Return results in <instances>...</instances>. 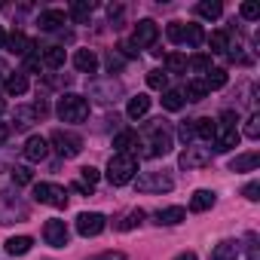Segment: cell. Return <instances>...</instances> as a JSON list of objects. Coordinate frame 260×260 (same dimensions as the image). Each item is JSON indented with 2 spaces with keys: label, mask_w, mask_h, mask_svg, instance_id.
Masks as SVG:
<instances>
[{
  "label": "cell",
  "mask_w": 260,
  "mask_h": 260,
  "mask_svg": "<svg viewBox=\"0 0 260 260\" xmlns=\"http://www.w3.org/2000/svg\"><path fill=\"white\" fill-rule=\"evenodd\" d=\"M104 226H107V220H104V214H98V211H83V214L77 217V233H80L83 239L101 236Z\"/></svg>",
  "instance_id": "11"
},
{
  "label": "cell",
  "mask_w": 260,
  "mask_h": 260,
  "mask_svg": "<svg viewBox=\"0 0 260 260\" xmlns=\"http://www.w3.org/2000/svg\"><path fill=\"white\" fill-rule=\"evenodd\" d=\"M245 138H260V113H251L248 122H245Z\"/></svg>",
  "instance_id": "43"
},
{
  "label": "cell",
  "mask_w": 260,
  "mask_h": 260,
  "mask_svg": "<svg viewBox=\"0 0 260 260\" xmlns=\"http://www.w3.org/2000/svg\"><path fill=\"white\" fill-rule=\"evenodd\" d=\"M217 132V122L211 116H202V119H193V138H202V141H211Z\"/></svg>",
  "instance_id": "26"
},
{
  "label": "cell",
  "mask_w": 260,
  "mask_h": 260,
  "mask_svg": "<svg viewBox=\"0 0 260 260\" xmlns=\"http://www.w3.org/2000/svg\"><path fill=\"white\" fill-rule=\"evenodd\" d=\"M80 181H83L86 187H95V184H98V169H92V166H83V169H80Z\"/></svg>",
  "instance_id": "44"
},
{
  "label": "cell",
  "mask_w": 260,
  "mask_h": 260,
  "mask_svg": "<svg viewBox=\"0 0 260 260\" xmlns=\"http://www.w3.org/2000/svg\"><path fill=\"white\" fill-rule=\"evenodd\" d=\"M226 80H230V77H226V71H223V68H211V71L205 74V80H202V83H205V89L211 92V89H223V86H226Z\"/></svg>",
  "instance_id": "31"
},
{
  "label": "cell",
  "mask_w": 260,
  "mask_h": 260,
  "mask_svg": "<svg viewBox=\"0 0 260 260\" xmlns=\"http://www.w3.org/2000/svg\"><path fill=\"white\" fill-rule=\"evenodd\" d=\"M10 175H13V184H16V187H25V184H31V181H34L31 169H25V166H13V169H10Z\"/></svg>",
  "instance_id": "40"
},
{
  "label": "cell",
  "mask_w": 260,
  "mask_h": 260,
  "mask_svg": "<svg viewBox=\"0 0 260 260\" xmlns=\"http://www.w3.org/2000/svg\"><path fill=\"white\" fill-rule=\"evenodd\" d=\"M49 144H52V150H55L61 159H74V156H80V150H83V138L74 135V132H64V128H55V132L49 135Z\"/></svg>",
  "instance_id": "5"
},
{
  "label": "cell",
  "mask_w": 260,
  "mask_h": 260,
  "mask_svg": "<svg viewBox=\"0 0 260 260\" xmlns=\"http://www.w3.org/2000/svg\"><path fill=\"white\" fill-rule=\"evenodd\" d=\"M92 10H95L92 0H80V4H74V7L68 10V16H71L74 22H86V19L92 16Z\"/></svg>",
  "instance_id": "33"
},
{
  "label": "cell",
  "mask_w": 260,
  "mask_h": 260,
  "mask_svg": "<svg viewBox=\"0 0 260 260\" xmlns=\"http://www.w3.org/2000/svg\"><path fill=\"white\" fill-rule=\"evenodd\" d=\"M138 193H169L175 187V178L169 172H144L138 181H135Z\"/></svg>",
  "instance_id": "7"
},
{
  "label": "cell",
  "mask_w": 260,
  "mask_h": 260,
  "mask_svg": "<svg viewBox=\"0 0 260 260\" xmlns=\"http://www.w3.org/2000/svg\"><path fill=\"white\" fill-rule=\"evenodd\" d=\"M138 52H141V49H138L132 40H122V43H119V55H122V58H135Z\"/></svg>",
  "instance_id": "46"
},
{
  "label": "cell",
  "mask_w": 260,
  "mask_h": 260,
  "mask_svg": "<svg viewBox=\"0 0 260 260\" xmlns=\"http://www.w3.org/2000/svg\"><path fill=\"white\" fill-rule=\"evenodd\" d=\"M175 260H199V257H196V254H193V251H184V254H178V257H175Z\"/></svg>",
  "instance_id": "54"
},
{
  "label": "cell",
  "mask_w": 260,
  "mask_h": 260,
  "mask_svg": "<svg viewBox=\"0 0 260 260\" xmlns=\"http://www.w3.org/2000/svg\"><path fill=\"white\" fill-rule=\"evenodd\" d=\"M64 61H68L64 46H43V52H40V64H43V68L58 71V68H64Z\"/></svg>",
  "instance_id": "17"
},
{
  "label": "cell",
  "mask_w": 260,
  "mask_h": 260,
  "mask_svg": "<svg viewBox=\"0 0 260 260\" xmlns=\"http://www.w3.org/2000/svg\"><path fill=\"white\" fill-rule=\"evenodd\" d=\"M138 132H135V128H122V132L113 138V150L116 153H128V150H132V147H138Z\"/></svg>",
  "instance_id": "24"
},
{
  "label": "cell",
  "mask_w": 260,
  "mask_h": 260,
  "mask_svg": "<svg viewBox=\"0 0 260 260\" xmlns=\"http://www.w3.org/2000/svg\"><path fill=\"white\" fill-rule=\"evenodd\" d=\"M178 135H181V141H184V144H190V141H193V125L181 122V128H178Z\"/></svg>",
  "instance_id": "50"
},
{
  "label": "cell",
  "mask_w": 260,
  "mask_h": 260,
  "mask_svg": "<svg viewBox=\"0 0 260 260\" xmlns=\"http://www.w3.org/2000/svg\"><path fill=\"white\" fill-rule=\"evenodd\" d=\"M74 68H77L80 74H95V71H98V55H95L92 49H77V52H74Z\"/></svg>",
  "instance_id": "21"
},
{
  "label": "cell",
  "mask_w": 260,
  "mask_h": 260,
  "mask_svg": "<svg viewBox=\"0 0 260 260\" xmlns=\"http://www.w3.org/2000/svg\"><path fill=\"white\" fill-rule=\"evenodd\" d=\"M64 19H68V16H64L61 10H43V13L37 16V28H40V31H58V28L64 25Z\"/></svg>",
  "instance_id": "20"
},
{
  "label": "cell",
  "mask_w": 260,
  "mask_h": 260,
  "mask_svg": "<svg viewBox=\"0 0 260 260\" xmlns=\"http://www.w3.org/2000/svg\"><path fill=\"white\" fill-rule=\"evenodd\" d=\"M147 86H150V89H166V86H169V74L159 71V68L150 71V74H147Z\"/></svg>",
  "instance_id": "41"
},
{
  "label": "cell",
  "mask_w": 260,
  "mask_h": 260,
  "mask_svg": "<svg viewBox=\"0 0 260 260\" xmlns=\"http://www.w3.org/2000/svg\"><path fill=\"white\" fill-rule=\"evenodd\" d=\"M178 166H181V169H187V172L211 166V147H196V144H187V147L181 150V156H178Z\"/></svg>",
  "instance_id": "8"
},
{
  "label": "cell",
  "mask_w": 260,
  "mask_h": 260,
  "mask_svg": "<svg viewBox=\"0 0 260 260\" xmlns=\"http://www.w3.org/2000/svg\"><path fill=\"white\" fill-rule=\"evenodd\" d=\"M242 245H245V257L248 260H260V239H257V233H245Z\"/></svg>",
  "instance_id": "37"
},
{
  "label": "cell",
  "mask_w": 260,
  "mask_h": 260,
  "mask_svg": "<svg viewBox=\"0 0 260 260\" xmlns=\"http://www.w3.org/2000/svg\"><path fill=\"white\" fill-rule=\"evenodd\" d=\"M4 89H7V95H25L28 92V77L25 74H7Z\"/></svg>",
  "instance_id": "28"
},
{
  "label": "cell",
  "mask_w": 260,
  "mask_h": 260,
  "mask_svg": "<svg viewBox=\"0 0 260 260\" xmlns=\"http://www.w3.org/2000/svg\"><path fill=\"white\" fill-rule=\"evenodd\" d=\"M217 125H226V128H236V122H239V113H233V110H223L217 119H214Z\"/></svg>",
  "instance_id": "45"
},
{
  "label": "cell",
  "mask_w": 260,
  "mask_h": 260,
  "mask_svg": "<svg viewBox=\"0 0 260 260\" xmlns=\"http://www.w3.org/2000/svg\"><path fill=\"white\" fill-rule=\"evenodd\" d=\"M162 64H166V74H184V71H187V55H181V52H169Z\"/></svg>",
  "instance_id": "32"
},
{
  "label": "cell",
  "mask_w": 260,
  "mask_h": 260,
  "mask_svg": "<svg viewBox=\"0 0 260 260\" xmlns=\"http://www.w3.org/2000/svg\"><path fill=\"white\" fill-rule=\"evenodd\" d=\"M68 223L64 220H58V217H52V220H46L43 223V239H46V245H52V248H64L68 245Z\"/></svg>",
  "instance_id": "13"
},
{
  "label": "cell",
  "mask_w": 260,
  "mask_h": 260,
  "mask_svg": "<svg viewBox=\"0 0 260 260\" xmlns=\"http://www.w3.org/2000/svg\"><path fill=\"white\" fill-rule=\"evenodd\" d=\"M156 37H159V25H156L153 19H141V22L135 25L132 43H135L138 49H147V46H153V43H156Z\"/></svg>",
  "instance_id": "12"
},
{
  "label": "cell",
  "mask_w": 260,
  "mask_h": 260,
  "mask_svg": "<svg viewBox=\"0 0 260 260\" xmlns=\"http://www.w3.org/2000/svg\"><path fill=\"white\" fill-rule=\"evenodd\" d=\"M147 110H150V98L147 95H135V98H128V104H125V116L128 119H141Z\"/></svg>",
  "instance_id": "27"
},
{
  "label": "cell",
  "mask_w": 260,
  "mask_h": 260,
  "mask_svg": "<svg viewBox=\"0 0 260 260\" xmlns=\"http://www.w3.org/2000/svg\"><path fill=\"white\" fill-rule=\"evenodd\" d=\"M122 61H125V58H122L119 52H107V71H110V74H113V71H119V68H122Z\"/></svg>",
  "instance_id": "48"
},
{
  "label": "cell",
  "mask_w": 260,
  "mask_h": 260,
  "mask_svg": "<svg viewBox=\"0 0 260 260\" xmlns=\"http://www.w3.org/2000/svg\"><path fill=\"white\" fill-rule=\"evenodd\" d=\"M89 95L95 98V101H101V104H113V101H119V95H122V83L119 80H101V83H92L89 86Z\"/></svg>",
  "instance_id": "10"
},
{
  "label": "cell",
  "mask_w": 260,
  "mask_h": 260,
  "mask_svg": "<svg viewBox=\"0 0 260 260\" xmlns=\"http://www.w3.org/2000/svg\"><path fill=\"white\" fill-rule=\"evenodd\" d=\"M144 147H147V150H144L147 159L166 156V153L172 150V132L166 128V119H153V125H150V138H147Z\"/></svg>",
  "instance_id": "2"
},
{
  "label": "cell",
  "mask_w": 260,
  "mask_h": 260,
  "mask_svg": "<svg viewBox=\"0 0 260 260\" xmlns=\"http://www.w3.org/2000/svg\"><path fill=\"white\" fill-rule=\"evenodd\" d=\"M184 217H187V208H181V205H172V208H159L156 211V223L159 226H178Z\"/></svg>",
  "instance_id": "23"
},
{
  "label": "cell",
  "mask_w": 260,
  "mask_h": 260,
  "mask_svg": "<svg viewBox=\"0 0 260 260\" xmlns=\"http://www.w3.org/2000/svg\"><path fill=\"white\" fill-rule=\"evenodd\" d=\"M214 202H217V196H214L211 190H196V193H193V199H190V211L202 214V211L214 208Z\"/></svg>",
  "instance_id": "25"
},
{
  "label": "cell",
  "mask_w": 260,
  "mask_h": 260,
  "mask_svg": "<svg viewBox=\"0 0 260 260\" xmlns=\"http://www.w3.org/2000/svg\"><path fill=\"white\" fill-rule=\"evenodd\" d=\"M187 68H190V71H196V74H208V71H211V55L199 52V55L187 58Z\"/></svg>",
  "instance_id": "38"
},
{
  "label": "cell",
  "mask_w": 260,
  "mask_h": 260,
  "mask_svg": "<svg viewBox=\"0 0 260 260\" xmlns=\"http://www.w3.org/2000/svg\"><path fill=\"white\" fill-rule=\"evenodd\" d=\"M89 260H125V254L122 251H101V254H95Z\"/></svg>",
  "instance_id": "49"
},
{
  "label": "cell",
  "mask_w": 260,
  "mask_h": 260,
  "mask_svg": "<svg viewBox=\"0 0 260 260\" xmlns=\"http://www.w3.org/2000/svg\"><path fill=\"white\" fill-rule=\"evenodd\" d=\"M196 13H199L202 19H220L223 7L217 4V0H202V4H196Z\"/></svg>",
  "instance_id": "35"
},
{
  "label": "cell",
  "mask_w": 260,
  "mask_h": 260,
  "mask_svg": "<svg viewBox=\"0 0 260 260\" xmlns=\"http://www.w3.org/2000/svg\"><path fill=\"white\" fill-rule=\"evenodd\" d=\"M144 217H147V214H144V208H135V211H128V214H125V217H122V220L116 223V230L128 233V230H135V226H141V223H144Z\"/></svg>",
  "instance_id": "30"
},
{
  "label": "cell",
  "mask_w": 260,
  "mask_h": 260,
  "mask_svg": "<svg viewBox=\"0 0 260 260\" xmlns=\"http://www.w3.org/2000/svg\"><path fill=\"white\" fill-rule=\"evenodd\" d=\"M31 245H34V239H31V236H13V239H7V254L22 257V254H28V251H31Z\"/></svg>",
  "instance_id": "29"
},
{
  "label": "cell",
  "mask_w": 260,
  "mask_h": 260,
  "mask_svg": "<svg viewBox=\"0 0 260 260\" xmlns=\"http://www.w3.org/2000/svg\"><path fill=\"white\" fill-rule=\"evenodd\" d=\"M135 175H138V159L132 153H113L110 162H107V172H104L107 184H113V187H122L128 181H135Z\"/></svg>",
  "instance_id": "1"
},
{
  "label": "cell",
  "mask_w": 260,
  "mask_h": 260,
  "mask_svg": "<svg viewBox=\"0 0 260 260\" xmlns=\"http://www.w3.org/2000/svg\"><path fill=\"white\" fill-rule=\"evenodd\" d=\"M34 199L40 205H52V208H64L68 205V190L58 184H34Z\"/></svg>",
  "instance_id": "9"
},
{
  "label": "cell",
  "mask_w": 260,
  "mask_h": 260,
  "mask_svg": "<svg viewBox=\"0 0 260 260\" xmlns=\"http://www.w3.org/2000/svg\"><path fill=\"white\" fill-rule=\"evenodd\" d=\"M46 83H49V86H68L71 77H46Z\"/></svg>",
  "instance_id": "52"
},
{
  "label": "cell",
  "mask_w": 260,
  "mask_h": 260,
  "mask_svg": "<svg viewBox=\"0 0 260 260\" xmlns=\"http://www.w3.org/2000/svg\"><path fill=\"white\" fill-rule=\"evenodd\" d=\"M43 116H40V110L34 107V104H22V107H16V113H13V122H16V128H31L34 122H40Z\"/></svg>",
  "instance_id": "18"
},
{
  "label": "cell",
  "mask_w": 260,
  "mask_h": 260,
  "mask_svg": "<svg viewBox=\"0 0 260 260\" xmlns=\"http://www.w3.org/2000/svg\"><path fill=\"white\" fill-rule=\"evenodd\" d=\"M208 43H211V52H226L230 49V34L226 31H214L208 37Z\"/></svg>",
  "instance_id": "39"
},
{
  "label": "cell",
  "mask_w": 260,
  "mask_h": 260,
  "mask_svg": "<svg viewBox=\"0 0 260 260\" xmlns=\"http://www.w3.org/2000/svg\"><path fill=\"white\" fill-rule=\"evenodd\" d=\"M86 116H89V98L74 95V92L58 98V119L61 122H83Z\"/></svg>",
  "instance_id": "4"
},
{
  "label": "cell",
  "mask_w": 260,
  "mask_h": 260,
  "mask_svg": "<svg viewBox=\"0 0 260 260\" xmlns=\"http://www.w3.org/2000/svg\"><path fill=\"white\" fill-rule=\"evenodd\" d=\"M257 166H260V153H257V150H251V153H239V156L230 159V172H254Z\"/></svg>",
  "instance_id": "22"
},
{
  "label": "cell",
  "mask_w": 260,
  "mask_h": 260,
  "mask_svg": "<svg viewBox=\"0 0 260 260\" xmlns=\"http://www.w3.org/2000/svg\"><path fill=\"white\" fill-rule=\"evenodd\" d=\"M22 156H25L28 162H43V159L49 156V141H46L43 135H31V138L25 141V147H22Z\"/></svg>",
  "instance_id": "15"
},
{
  "label": "cell",
  "mask_w": 260,
  "mask_h": 260,
  "mask_svg": "<svg viewBox=\"0 0 260 260\" xmlns=\"http://www.w3.org/2000/svg\"><path fill=\"white\" fill-rule=\"evenodd\" d=\"M4 46H7V49H10L13 55H22V58H28V55H31V52L37 49V46H34V40H31V37H25L22 31H16V34H10Z\"/></svg>",
  "instance_id": "16"
},
{
  "label": "cell",
  "mask_w": 260,
  "mask_h": 260,
  "mask_svg": "<svg viewBox=\"0 0 260 260\" xmlns=\"http://www.w3.org/2000/svg\"><path fill=\"white\" fill-rule=\"evenodd\" d=\"M7 138H10V125H7V122H0V147H4Z\"/></svg>",
  "instance_id": "53"
},
{
  "label": "cell",
  "mask_w": 260,
  "mask_h": 260,
  "mask_svg": "<svg viewBox=\"0 0 260 260\" xmlns=\"http://www.w3.org/2000/svg\"><path fill=\"white\" fill-rule=\"evenodd\" d=\"M214 153H230L233 147H239L242 135H239V128H226V125H217V132H214Z\"/></svg>",
  "instance_id": "14"
},
{
  "label": "cell",
  "mask_w": 260,
  "mask_h": 260,
  "mask_svg": "<svg viewBox=\"0 0 260 260\" xmlns=\"http://www.w3.org/2000/svg\"><path fill=\"white\" fill-rule=\"evenodd\" d=\"M181 95H187L184 101H202V98L208 95V89H205V83H202V80H190V83H187V89H184Z\"/></svg>",
  "instance_id": "34"
},
{
  "label": "cell",
  "mask_w": 260,
  "mask_h": 260,
  "mask_svg": "<svg viewBox=\"0 0 260 260\" xmlns=\"http://www.w3.org/2000/svg\"><path fill=\"white\" fill-rule=\"evenodd\" d=\"M28 217V205L13 196L10 190L0 193V223H16V220H25Z\"/></svg>",
  "instance_id": "6"
},
{
  "label": "cell",
  "mask_w": 260,
  "mask_h": 260,
  "mask_svg": "<svg viewBox=\"0 0 260 260\" xmlns=\"http://www.w3.org/2000/svg\"><path fill=\"white\" fill-rule=\"evenodd\" d=\"M239 251H242V245H239V242L223 239V242H217V245L211 248L208 260H236V257H239Z\"/></svg>",
  "instance_id": "19"
},
{
  "label": "cell",
  "mask_w": 260,
  "mask_h": 260,
  "mask_svg": "<svg viewBox=\"0 0 260 260\" xmlns=\"http://www.w3.org/2000/svg\"><path fill=\"white\" fill-rule=\"evenodd\" d=\"M239 13H242V19H248V22H257V19H260V4H257V0H245Z\"/></svg>",
  "instance_id": "42"
},
{
  "label": "cell",
  "mask_w": 260,
  "mask_h": 260,
  "mask_svg": "<svg viewBox=\"0 0 260 260\" xmlns=\"http://www.w3.org/2000/svg\"><path fill=\"white\" fill-rule=\"evenodd\" d=\"M122 13H125V10H122L119 4H116V7H107V16H110V22H113V28H116V22L122 19Z\"/></svg>",
  "instance_id": "51"
},
{
  "label": "cell",
  "mask_w": 260,
  "mask_h": 260,
  "mask_svg": "<svg viewBox=\"0 0 260 260\" xmlns=\"http://www.w3.org/2000/svg\"><path fill=\"white\" fill-rule=\"evenodd\" d=\"M162 107H166V110H181V107H184L181 89H166V92H162Z\"/></svg>",
  "instance_id": "36"
},
{
  "label": "cell",
  "mask_w": 260,
  "mask_h": 260,
  "mask_svg": "<svg viewBox=\"0 0 260 260\" xmlns=\"http://www.w3.org/2000/svg\"><path fill=\"white\" fill-rule=\"evenodd\" d=\"M4 43H7V31H4V28H0V46H4Z\"/></svg>",
  "instance_id": "55"
},
{
  "label": "cell",
  "mask_w": 260,
  "mask_h": 260,
  "mask_svg": "<svg viewBox=\"0 0 260 260\" xmlns=\"http://www.w3.org/2000/svg\"><path fill=\"white\" fill-rule=\"evenodd\" d=\"M166 34H169V40H172V43H178V46H190V49H196V46H202V43H205V31H202V25L172 22V25L166 28Z\"/></svg>",
  "instance_id": "3"
},
{
  "label": "cell",
  "mask_w": 260,
  "mask_h": 260,
  "mask_svg": "<svg viewBox=\"0 0 260 260\" xmlns=\"http://www.w3.org/2000/svg\"><path fill=\"white\" fill-rule=\"evenodd\" d=\"M242 196H245L248 202H257V199H260V184H257V181H251V184H245V190H242Z\"/></svg>",
  "instance_id": "47"
}]
</instances>
